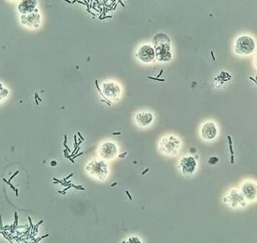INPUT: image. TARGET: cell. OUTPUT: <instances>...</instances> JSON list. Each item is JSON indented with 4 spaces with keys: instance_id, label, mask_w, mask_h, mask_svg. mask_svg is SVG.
<instances>
[{
    "instance_id": "obj_1",
    "label": "cell",
    "mask_w": 257,
    "mask_h": 243,
    "mask_svg": "<svg viewBox=\"0 0 257 243\" xmlns=\"http://www.w3.org/2000/svg\"><path fill=\"white\" fill-rule=\"evenodd\" d=\"M257 40L251 34H241L236 37L234 42V52L238 56H250L257 51Z\"/></svg>"
},
{
    "instance_id": "obj_2",
    "label": "cell",
    "mask_w": 257,
    "mask_h": 243,
    "mask_svg": "<svg viewBox=\"0 0 257 243\" xmlns=\"http://www.w3.org/2000/svg\"><path fill=\"white\" fill-rule=\"evenodd\" d=\"M155 44V54L160 61H169L171 58V40L169 37L164 34H159L154 37Z\"/></svg>"
},
{
    "instance_id": "obj_3",
    "label": "cell",
    "mask_w": 257,
    "mask_h": 243,
    "mask_svg": "<svg viewBox=\"0 0 257 243\" xmlns=\"http://www.w3.org/2000/svg\"><path fill=\"white\" fill-rule=\"evenodd\" d=\"M19 22L21 26L26 29L31 30V31L38 30L42 26V14L37 8L32 13L28 15H19Z\"/></svg>"
},
{
    "instance_id": "obj_4",
    "label": "cell",
    "mask_w": 257,
    "mask_h": 243,
    "mask_svg": "<svg viewBox=\"0 0 257 243\" xmlns=\"http://www.w3.org/2000/svg\"><path fill=\"white\" fill-rule=\"evenodd\" d=\"M180 140L173 135L167 136L161 140L160 148L167 155H175L178 154L180 148Z\"/></svg>"
},
{
    "instance_id": "obj_5",
    "label": "cell",
    "mask_w": 257,
    "mask_h": 243,
    "mask_svg": "<svg viewBox=\"0 0 257 243\" xmlns=\"http://www.w3.org/2000/svg\"><path fill=\"white\" fill-rule=\"evenodd\" d=\"M87 171L90 175L99 180L106 178L108 174V166L103 161H93L87 166Z\"/></svg>"
},
{
    "instance_id": "obj_6",
    "label": "cell",
    "mask_w": 257,
    "mask_h": 243,
    "mask_svg": "<svg viewBox=\"0 0 257 243\" xmlns=\"http://www.w3.org/2000/svg\"><path fill=\"white\" fill-rule=\"evenodd\" d=\"M201 138L206 141H212L218 136V127L214 121H207L201 128Z\"/></svg>"
},
{
    "instance_id": "obj_7",
    "label": "cell",
    "mask_w": 257,
    "mask_h": 243,
    "mask_svg": "<svg viewBox=\"0 0 257 243\" xmlns=\"http://www.w3.org/2000/svg\"><path fill=\"white\" fill-rule=\"evenodd\" d=\"M180 169L185 175L190 176L194 174L197 169V161L195 158L191 156H185L181 158L178 163Z\"/></svg>"
},
{
    "instance_id": "obj_8",
    "label": "cell",
    "mask_w": 257,
    "mask_h": 243,
    "mask_svg": "<svg viewBox=\"0 0 257 243\" xmlns=\"http://www.w3.org/2000/svg\"><path fill=\"white\" fill-rule=\"evenodd\" d=\"M136 56L144 63H150L154 61L156 56L155 50L150 45H143L137 50Z\"/></svg>"
},
{
    "instance_id": "obj_9",
    "label": "cell",
    "mask_w": 257,
    "mask_h": 243,
    "mask_svg": "<svg viewBox=\"0 0 257 243\" xmlns=\"http://www.w3.org/2000/svg\"><path fill=\"white\" fill-rule=\"evenodd\" d=\"M38 1L37 0H21L17 5L19 15H28L32 13L37 9Z\"/></svg>"
},
{
    "instance_id": "obj_10",
    "label": "cell",
    "mask_w": 257,
    "mask_h": 243,
    "mask_svg": "<svg viewBox=\"0 0 257 243\" xmlns=\"http://www.w3.org/2000/svg\"><path fill=\"white\" fill-rule=\"evenodd\" d=\"M243 195L249 201L257 199V184L253 181H246L241 186Z\"/></svg>"
},
{
    "instance_id": "obj_11",
    "label": "cell",
    "mask_w": 257,
    "mask_h": 243,
    "mask_svg": "<svg viewBox=\"0 0 257 243\" xmlns=\"http://www.w3.org/2000/svg\"><path fill=\"white\" fill-rule=\"evenodd\" d=\"M103 91L108 98L117 99L121 95V89L114 82H105L103 84Z\"/></svg>"
},
{
    "instance_id": "obj_12",
    "label": "cell",
    "mask_w": 257,
    "mask_h": 243,
    "mask_svg": "<svg viewBox=\"0 0 257 243\" xmlns=\"http://www.w3.org/2000/svg\"><path fill=\"white\" fill-rule=\"evenodd\" d=\"M100 155L105 159H113L118 154V147L114 143L107 142L100 148Z\"/></svg>"
},
{
    "instance_id": "obj_13",
    "label": "cell",
    "mask_w": 257,
    "mask_h": 243,
    "mask_svg": "<svg viewBox=\"0 0 257 243\" xmlns=\"http://www.w3.org/2000/svg\"><path fill=\"white\" fill-rule=\"evenodd\" d=\"M135 121L141 127H148L154 121V115L148 111H141L135 115Z\"/></svg>"
},
{
    "instance_id": "obj_14",
    "label": "cell",
    "mask_w": 257,
    "mask_h": 243,
    "mask_svg": "<svg viewBox=\"0 0 257 243\" xmlns=\"http://www.w3.org/2000/svg\"><path fill=\"white\" fill-rule=\"evenodd\" d=\"M8 91L2 84H0V101H2L8 95Z\"/></svg>"
},
{
    "instance_id": "obj_15",
    "label": "cell",
    "mask_w": 257,
    "mask_h": 243,
    "mask_svg": "<svg viewBox=\"0 0 257 243\" xmlns=\"http://www.w3.org/2000/svg\"><path fill=\"white\" fill-rule=\"evenodd\" d=\"M127 243H141V241L138 237H132L128 239Z\"/></svg>"
},
{
    "instance_id": "obj_16",
    "label": "cell",
    "mask_w": 257,
    "mask_h": 243,
    "mask_svg": "<svg viewBox=\"0 0 257 243\" xmlns=\"http://www.w3.org/2000/svg\"><path fill=\"white\" fill-rule=\"evenodd\" d=\"M254 66H255V68L257 69V54H256L255 56H254Z\"/></svg>"
},
{
    "instance_id": "obj_17",
    "label": "cell",
    "mask_w": 257,
    "mask_h": 243,
    "mask_svg": "<svg viewBox=\"0 0 257 243\" xmlns=\"http://www.w3.org/2000/svg\"><path fill=\"white\" fill-rule=\"evenodd\" d=\"M8 1L11 2H19L21 0H8Z\"/></svg>"
}]
</instances>
